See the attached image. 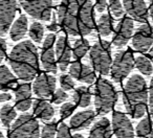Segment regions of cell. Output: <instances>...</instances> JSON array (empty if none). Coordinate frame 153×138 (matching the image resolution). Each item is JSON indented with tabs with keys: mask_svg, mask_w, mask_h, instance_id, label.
I'll use <instances>...</instances> for the list:
<instances>
[{
	"mask_svg": "<svg viewBox=\"0 0 153 138\" xmlns=\"http://www.w3.org/2000/svg\"><path fill=\"white\" fill-rule=\"evenodd\" d=\"M94 118H96V113L92 110L82 111V112H78L71 117L69 125L74 131H80L89 127Z\"/></svg>",
	"mask_w": 153,
	"mask_h": 138,
	"instance_id": "d6986e66",
	"label": "cell"
},
{
	"mask_svg": "<svg viewBox=\"0 0 153 138\" xmlns=\"http://www.w3.org/2000/svg\"><path fill=\"white\" fill-rule=\"evenodd\" d=\"M123 103L127 113L133 118H140L145 115L148 107V88L142 75H133L125 84Z\"/></svg>",
	"mask_w": 153,
	"mask_h": 138,
	"instance_id": "3957f363",
	"label": "cell"
},
{
	"mask_svg": "<svg viewBox=\"0 0 153 138\" xmlns=\"http://www.w3.org/2000/svg\"><path fill=\"white\" fill-rule=\"evenodd\" d=\"M17 117L16 109L11 105H4L0 110V120L2 123L3 127L10 128L13 125L14 120Z\"/></svg>",
	"mask_w": 153,
	"mask_h": 138,
	"instance_id": "484cf974",
	"label": "cell"
},
{
	"mask_svg": "<svg viewBox=\"0 0 153 138\" xmlns=\"http://www.w3.org/2000/svg\"><path fill=\"white\" fill-rule=\"evenodd\" d=\"M57 134V123L56 121L45 123L41 130V138H56Z\"/></svg>",
	"mask_w": 153,
	"mask_h": 138,
	"instance_id": "1f68e13d",
	"label": "cell"
},
{
	"mask_svg": "<svg viewBox=\"0 0 153 138\" xmlns=\"http://www.w3.org/2000/svg\"><path fill=\"white\" fill-rule=\"evenodd\" d=\"M109 9L115 18H122L125 12L122 0H109Z\"/></svg>",
	"mask_w": 153,
	"mask_h": 138,
	"instance_id": "4dcf8cb0",
	"label": "cell"
},
{
	"mask_svg": "<svg viewBox=\"0 0 153 138\" xmlns=\"http://www.w3.org/2000/svg\"><path fill=\"white\" fill-rule=\"evenodd\" d=\"M17 12L16 0H0V37L10 30Z\"/></svg>",
	"mask_w": 153,
	"mask_h": 138,
	"instance_id": "5bb4252c",
	"label": "cell"
},
{
	"mask_svg": "<svg viewBox=\"0 0 153 138\" xmlns=\"http://www.w3.org/2000/svg\"><path fill=\"white\" fill-rule=\"evenodd\" d=\"M107 7V0H97L96 2V9L99 13L102 14Z\"/></svg>",
	"mask_w": 153,
	"mask_h": 138,
	"instance_id": "f35d334b",
	"label": "cell"
},
{
	"mask_svg": "<svg viewBox=\"0 0 153 138\" xmlns=\"http://www.w3.org/2000/svg\"><path fill=\"white\" fill-rule=\"evenodd\" d=\"M68 98V94L66 93V91L62 89H58L55 91V93L53 94V104H57V105H60L62 103H64L66 100Z\"/></svg>",
	"mask_w": 153,
	"mask_h": 138,
	"instance_id": "e575fe53",
	"label": "cell"
},
{
	"mask_svg": "<svg viewBox=\"0 0 153 138\" xmlns=\"http://www.w3.org/2000/svg\"><path fill=\"white\" fill-rule=\"evenodd\" d=\"M72 100L78 107H88L91 104V91L87 87H78L72 93Z\"/></svg>",
	"mask_w": 153,
	"mask_h": 138,
	"instance_id": "cb8c5ba5",
	"label": "cell"
},
{
	"mask_svg": "<svg viewBox=\"0 0 153 138\" xmlns=\"http://www.w3.org/2000/svg\"><path fill=\"white\" fill-rule=\"evenodd\" d=\"M89 138H112L110 121L106 117L96 121L89 131Z\"/></svg>",
	"mask_w": 153,
	"mask_h": 138,
	"instance_id": "44dd1931",
	"label": "cell"
},
{
	"mask_svg": "<svg viewBox=\"0 0 153 138\" xmlns=\"http://www.w3.org/2000/svg\"><path fill=\"white\" fill-rule=\"evenodd\" d=\"M72 138H85L83 135H81V134H74V136H72Z\"/></svg>",
	"mask_w": 153,
	"mask_h": 138,
	"instance_id": "7bdbcfd3",
	"label": "cell"
},
{
	"mask_svg": "<svg viewBox=\"0 0 153 138\" xmlns=\"http://www.w3.org/2000/svg\"><path fill=\"white\" fill-rule=\"evenodd\" d=\"M57 17L62 28L70 36L89 35L96 26L91 0H62Z\"/></svg>",
	"mask_w": 153,
	"mask_h": 138,
	"instance_id": "6da1fadb",
	"label": "cell"
},
{
	"mask_svg": "<svg viewBox=\"0 0 153 138\" xmlns=\"http://www.w3.org/2000/svg\"><path fill=\"white\" fill-rule=\"evenodd\" d=\"M55 52L60 70L66 71L72 57V48L70 47L69 41L66 39V37L60 36L58 38L55 44Z\"/></svg>",
	"mask_w": 153,
	"mask_h": 138,
	"instance_id": "9a60e30c",
	"label": "cell"
},
{
	"mask_svg": "<svg viewBox=\"0 0 153 138\" xmlns=\"http://www.w3.org/2000/svg\"><path fill=\"white\" fill-rule=\"evenodd\" d=\"M74 108H76V105L74 103H65L62 105L60 108V115L62 118H67L68 116H70L71 113L74 112Z\"/></svg>",
	"mask_w": 153,
	"mask_h": 138,
	"instance_id": "836d02e7",
	"label": "cell"
},
{
	"mask_svg": "<svg viewBox=\"0 0 153 138\" xmlns=\"http://www.w3.org/2000/svg\"><path fill=\"white\" fill-rule=\"evenodd\" d=\"M153 44V28L149 23L140 25L132 36V46L135 50L146 52Z\"/></svg>",
	"mask_w": 153,
	"mask_h": 138,
	"instance_id": "30bf717a",
	"label": "cell"
},
{
	"mask_svg": "<svg viewBox=\"0 0 153 138\" xmlns=\"http://www.w3.org/2000/svg\"><path fill=\"white\" fill-rule=\"evenodd\" d=\"M56 77L48 73H41L33 84V92L38 97L47 98L53 96L56 91Z\"/></svg>",
	"mask_w": 153,
	"mask_h": 138,
	"instance_id": "4fadbf2b",
	"label": "cell"
},
{
	"mask_svg": "<svg viewBox=\"0 0 153 138\" xmlns=\"http://www.w3.org/2000/svg\"><path fill=\"white\" fill-rule=\"evenodd\" d=\"M12 100V95L7 92H1L0 93V103H4Z\"/></svg>",
	"mask_w": 153,
	"mask_h": 138,
	"instance_id": "ab89813d",
	"label": "cell"
},
{
	"mask_svg": "<svg viewBox=\"0 0 153 138\" xmlns=\"http://www.w3.org/2000/svg\"><path fill=\"white\" fill-rule=\"evenodd\" d=\"M98 32L102 37H108L113 32L114 27V20L109 14H104L99 18L97 22Z\"/></svg>",
	"mask_w": 153,
	"mask_h": 138,
	"instance_id": "d4e9b609",
	"label": "cell"
},
{
	"mask_svg": "<svg viewBox=\"0 0 153 138\" xmlns=\"http://www.w3.org/2000/svg\"><path fill=\"white\" fill-rule=\"evenodd\" d=\"M30 37L36 43H40L44 36V26L40 22H34L30 27Z\"/></svg>",
	"mask_w": 153,
	"mask_h": 138,
	"instance_id": "f546056e",
	"label": "cell"
},
{
	"mask_svg": "<svg viewBox=\"0 0 153 138\" xmlns=\"http://www.w3.org/2000/svg\"><path fill=\"white\" fill-rule=\"evenodd\" d=\"M56 138H71L69 128H68V125H66V123H60V125L57 129Z\"/></svg>",
	"mask_w": 153,
	"mask_h": 138,
	"instance_id": "d590c367",
	"label": "cell"
},
{
	"mask_svg": "<svg viewBox=\"0 0 153 138\" xmlns=\"http://www.w3.org/2000/svg\"><path fill=\"white\" fill-rule=\"evenodd\" d=\"M117 100V91L112 83L105 79H99L94 88V106L100 114H107Z\"/></svg>",
	"mask_w": 153,
	"mask_h": 138,
	"instance_id": "277c9868",
	"label": "cell"
},
{
	"mask_svg": "<svg viewBox=\"0 0 153 138\" xmlns=\"http://www.w3.org/2000/svg\"><path fill=\"white\" fill-rule=\"evenodd\" d=\"M124 10L130 15L132 20L146 23L149 18L148 7L145 0H122Z\"/></svg>",
	"mask_w": 153,
	"mask_h": 138,
	"instance_id": "2e32d148",
	"label": "cell"
},
{
	"mask_svg": "<svg viewBox=\"0 0 153 138\" xmlns=\"http://www.w3.org/2000/svg\"><path fill=\"white\" fill-rule=\"evenodd\" d=\"M90 49L89 42L86 39H78L74 41L72 46V55L76 60L82 59Z\"/></svg>",
	"mask_w": 153,
	"mask_h": 138,
	"instance_id": "4316f807",
	"label": "cell"
},
{
	"mask_svg": "<svg viewBox=\"0 0 153 138\" xmlns=\"http://www.w3.org/2000/svg\"><path fill=\"white\" fill-rule=\"evenodd\" d=\"M89 60L94 70L103 75H108L112 64L110 43L107 41L97 42L89 50Z\"/></svg>",
	"mask_w": 153,
	"mask_h": 138,
	"instance_id": "5b68a950",
	"label": "cell"
},
{
	"mask_svg": "<svg viewBox=\"0 0 153 138\" xmlns=\"http://www.w3.org/2000/svg\"><path fill=\"white\" fill-rule=\"evenodd\" d=\"M150 58H151V61H152V63H153V47L150 50Z\"/></svg>",
	"mask_w": 153,
	"mask_h": 138,
	"instance_id": "ee69618b",
	"label": "cell"
},
{
	"mask_svg": "<svg viewBox=\"0 0 153 138\" xmlns=\"http://www.w3.org/2000/svg\"><path fill=\"white\" fill-rule=\"evenodd\" d=\"M135 67L137 68V70L140 73L145 75H150L153 72V66L152 62L150 61V59L145 55H137L134 61Z\"/></svg>",
	"mask_w": 153,
	"mask_h": 138,
	"instance_id": "83f0119b",
	"label": "cell"
},
{
	"mask_svg": "<svg viewBox=\"0 0 153 138\" xmlns=\"http://www.w3.org/2000/svg\"><path fill=\"white\" fill-rule=\"evenodd\" d=\"M134 67V58L130 50H120L114 53L111 64V79L121 82L129 75Z\"/></svg>",
	"mask_w": 153,
	"mask_h": 138,
	"instance_id": "52a82bcc",
	"label": "cell"
},
{
	"mask_svg": "<svg viewBox=\"0 0 153 138\" xmlns=\"http://www.w3.org/2000/svg\"><path fill=\"white\" fill-rule=\"evenodd\" d=\"M47 28H48L49 32H58V30H59V24L57 23V21H56V20H53V21L51 22L48 26H47Z\"/></svg>",
	"mask_w": 153,
	"mask_h": 138,
	"instance_id": "60d3db41",
	"label": "cell"
},
{
	"mask_svg": "<svg viewBox=\"0 0 153 138\" xmlns=\"http://www.w3.org/2000/svg\"><path fill=\"white\" fill-rule=\"evenodd\" d=\"M60 85H61V89L64 91H69L74 88V79L71 77L70 75H60Z\"/></svg>",
	"mask_w": 153,
	"mask_h": 138,
	"instance_id": "d6a6232c",
	"label": "cell"
},
{
	"mask_svg": "<svg viewBox=\"0 0 153 138\" xmlns=\"http://www.w3.org/2000/svg\"><path fill=\"white\" fill-rule=\"evenodd\" d=\"M28 28V20L25 15H21L12 25L10 37L13 41H19L24 38Z\"/></svg>",
	"mask_w": 153,
	"mask_h": 138,
	"instance_id": "603a6c76",
	"label": "cell"
},
{
	"mask_svg": "<svg viewBox=\"0 0 153 138\" xmlns=\"http://www.w3.org/2000/svg\"><path fill=\"white\" fill-rule=\"evenodd\" d=\"M7 63L18 79L24 82L32 81L39 70L38 49L30 41H22L11 51Z\"/></svg>",
	"mask_w": 153,
	"mask_h": 138,
	"instance_id": "7a4b0ae2",
	"label": "cell"
},
{
	"mask_svg": "<svg viewBox=\"0 0 153 138\" xmlns=\"http://www.w3.org/2000/svg\"><path fill=\"white\" fill-rule=\"evenodd\" d=\"M148 104H149V111H150L151 116L153 117V77L151 80L150 87H149V92H148Z\"/></svg>",
	"mask_w": 153,
	"mask_h": 138,
	"instance_id": "8d00e7d4",
	"label": "cell"
},
{
	"mask_svg": "<svg viewBox=\"0 0 153 138\" xmlns=\"http://www.w3.org/2000/svg\"><path fill=\"white\" fill-rule=\"evenodd\" d=\"M19 3L32 18L42 21L51 20L53 0H19Z\"/></svg>",
	"mask_w": 153,
	"mask_h": 138,
	"instance_id": "ba28073f",
	"label": "cell"
},
{
	"mask_svg": "<svg viewBox=\"0 0 153 138\" xmlns=\"http://www.w3.org/2000/svg\"><path fill=\"white\" fill-rule=\"evenodd\" d=\"M56 35L48 34L45 38L42 45V51H41V63L42 66L47 72L56 73L58 70L57 59H56L55 52V44H56Z\"/></svg>",
	"mask_w": 153,
	"mask_h": 138,
	"instance_id": "9c48e42d",
	"label": "cell"
},
{
	"mask_svg": "<svg viewBox=\"0 0 153 138\" xmlns=\"http://www.w3.org/2000/svg\"><path fill=\"white\" fill-rule=\"evenodd\" d=\"M0 138H5L4 135L2 134V132H1V130H0Z\"/></svg>",
	"mask_w": 153,
	"mask_h": 138,
	"instance_id": "f6af8a7d",
	"label": "cell"
},
{
	"mask_svg": "<svg viewBox=\"0 0 153 138\" xmlns=\"http://www.w3.org/2000/svg\"><path fill=\"white\" fill-rule=\"evenodd\" d=\"M5 52H7V43L5 40L0 37V64L3 61L5 57Z\"/></svg>",
	"mask_w": 153,
	"mask_h": 138,
	"instance_id": "74e56055",
	"label": "cell"
},
{
	"mask_svg": "<svg viewBox=\"0 0 153 138\" xmlns=\"http://www.w3.org/2000/svg\"><path fill=\"white\" fill-rule=\"evenodd\" d=\"M9 138H40V125L32 114H22L11 125Z\"/></svg>",
	"mask_w": 153,
	"mask_h": 138,
	"instance_id": "8992f818",
	"label": "cell"
},
{
	"mask_svg": "<svg viewBox=\"0 0 153 138\" xmlns=\"http://www.w3.org/2000/svg\"><path fill=\"white\" fill-rule=\"evenodd\" d=\"M149 138H153V130H152V132H151V134H150V137Z\"/></svg>",
	"mask_w": 153,
	"mask_h": 138,
	"instance_id": "bcb514c9",
	"label": "cell"
},
{
	"mask_svg": "<svg viewBox=\"0 0 153 138\" xmlns=\"http://www.w3.org/2000/svg\"><path fill=\"white\" fill-rule=\"evenodd\" d=\"M18 86L17 77L11 72L7 66H0V90L7 92V90L15 89Z\"/></svg>",
	"mask_w": 153,
	"mask_h": 138,
	"instance_id": "7402d4cb",
	"label": "cell"
},
{
	"mask_svg": "<svg viewBox=\"0 0 153 138\" xmlns=\"http://www.w3.org/2000/svg\"><path fill=\"white\" fill-rule=\"evenodd\" d=\"M151 132H152V121H151L150 117H145L138 123L137 127H136V135L138 137L144 138L150 136Z\"/></svg>",
	"mask_w": 153,
	"mask_h": 138,
	"instance_id": "f1b7e54d",
	"label": "cell"
},
{
	"mask_svg": "<svg viewBox=\"0 0 153 138\" xmlns=\"http://www.w3.org/2000/svg\"><path fill=\"white\" fill-rule=\"evenodd\" d=\"M14 91H15V108L21 112L27 111L33 106L30 85L27 83L19 84Z\"/></svg>",
	"mask_w": 153,
	"mask_h": 138,
	"instance_id": "ac0fdd59",
	"label": "cell"
},
{
	"mask_svg": "<svg viewBox=\"0 0 153 138\" xmlns=\"http://www.w3.org/2000/svg\"><path fill=\"white\" fill-rule=\"evenodd\" d=\"M134 21L129 17L123 18L117 25L113 32L112 43L115 47H124L127 45L131 37L133 36Z\"/></svg>",
	"mask_w": 153,
	"mask_h": 138,
	"instance_id": "7c38bea8",
	"label": "cell"
},
{
	"mask_svg": "<svg viewBox=\"0 0 153 138\" xmlns=\"http://www.w3.org/2000/svg\"><path fill=\"white\" fill-rule=\"evenodd\" d=\"M57 1H60V0H57Z\"/></svg>",
	"mask_w": 153,
	"mask_h": 138,
	"instance_id": "7dc6e473",
	"label": "cell"
},
{
	"mask_svg": "<svg viewBox=\"0 0 153 138\" xmlns=\"http://www.w3.org/2000/svg\"><path fill=\"white\" fill-rule=\"evenodd\" d=\"M33 112L36 117L45 121L51 120L55 116V109L51 103L41 98L33 102Z\"/></svg>",
	"mask_w": 153,
	"mask_h": 138,
	"instance_id": "ffe728a7",
	"label": "cell"
},
{
	"mask_svg": "<svg viewBox=\"0 0 153 138\" xmlns=\"http://www.w3.org/2000/svg\"><path fill=\"white\" fill-rule=\"evenodd\" d=\"M69 75L72 79L86 84H92L96 80V75L91 67L80 61H74L69 65Z\"/></svg>",
	"mask_w": 153,
	"mask_h": 138,
	"instance_id": "e0dca14e",
	"label": "cell"
},
{
	"mask_svg": "<svg viewBox=\"0 0 153 138\" xmlns=\"http://www.w3.org/2000/svg\"><path fill=\"white\" fill-rule=\"evenodd\" d=\"M111 127L117 138H134V130L131 120L121 111H115L113 113Z\"/></svg>",
	"mask_w": 153,
	"mask_h": 138,
	"instance_id": "8fae6325",
	"label": "cell"
},
{
	"mask_svg": "<svg viewBox=\"0 0 153 138\" xmlns=\"http://www.w3.org/2000/svg\"><path fill=\"white\" fill-rule=\"evenodd\" d=\"M149 13L153 20V0H150V7H149Z\"/></svg>",
	"mask_w": 153,
	"mask_h": 138,
	"instance_id": "b9f144b4",
	"label": "cell"
}]
</instances>
